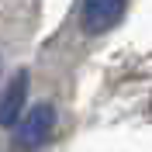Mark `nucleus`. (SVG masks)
Returning <instances> with one entry per match:
<instances>
[{"instance_id":"7ed1b4c3","label":"nucleus","mask_w":152,"mask_h":152,"mask_svg":"<svg viewBox=\"0 0 152 152\" xmlns=\"http://www.w3.org/2000/svg\"><path fill=\"white\" fill-rule=\"evenodd\" d=\"M24 100H28V73H14V80L4 90V124L14 128L21 121V111H24Z\"/></svg>"},{"instance_id":"f257e3e1","label":"nucleus","mask_w":152,"mask_h":152,"mask_svg":"<svg viewBox=\"0 0 152 152\" xmlns=\"http://www.w3.org/2000/svg\"><path fill=\"white\" fill-rule=\"evenodd\" d=\"M56 121H59L56 104H48V100L35 104V107L18 121L14 145H18V149H38V145H45L48 138H52V132H56Z\"/></svg>"},{"instance_id":"f03ea898","label":"nucleus","mask_w":152,"mask_h":152,"mask_svg":"<svg viewBox=\"0 0 152 152\" xmlns=\"http://www.w3.org/2000/svg\"><path fill=\"white\" fill-rule=\"evenodd\" d=\"M128 7V0H83L80 4V21L90 35H100L107 31L111 24H118Z\"/></svg>"}]
</instances>
